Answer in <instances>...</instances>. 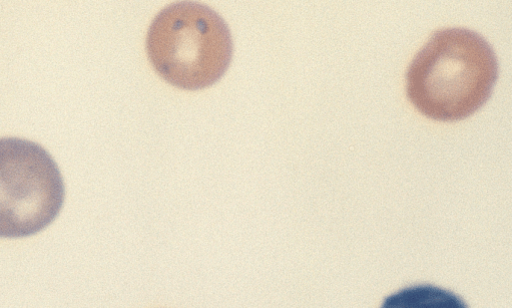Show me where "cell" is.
<instances>
[{
    "label": "cell",
    "mask_w": 512,
    "mask_h": 308,
    "mask_svg": "<svg viewBox=\"0 0 512 308\" xmlns=\"http://www.w3.org/2000/svg\"><path fill=\"white\" fill-rule=\"evenodd\" d=\"M147 52L167 82L194 91L212 86L226 73L233 41L217 13L201 4L183 2L169 6L154 20Z\"/></svg>",
    "instance_id": "7a4b0ae2"
},
{
    "label": "cell",
    "mask_w": 512,
    "mask_h": 308,
    "mask_svg": "<svg viewBox=\"0 0 512 308\" xmlns=\"http://www.w3.org/2000/svg\"><path fill=\"white\" fill-rule=\"evenodd\" d=\"M65 201L62 173L39 144L0 139V238H23L50 226Z\"/></svg>",
    "instance_id": "3957f363"
},
{
    "label": "cell",
    "mask_w": 512,
    "mask_h": 308,
    "mask_svg": "<svg viewBox=\"0 0 512 308\" xmlns=\"http://www.w3.org/2000/svg\"><path fill=\"white\" fill-rule=\"evenodd\" d=\"M497 73L495 54L481 36L465 29L442 30L409 66L407 96L428 118L461 120L486 103Z\"/></svg>",
    "instance_id": "6da1fadb"
},
{
    "label": "cell",
    "mask_w": 512,
    "mask_h": 308,
    "mask_svg": "<svg viewBox=\"0 0 512 308\" xmlns=\"http://www.w3.org/2000/svg\"><path fill=\"white\" fill-rule=\"evenodd\" d=\"M381 308H467V305L451 291L432 285H416L388 296Z\"/></svg>",
    "instance_id": "277c9868"
}]
</instances>
